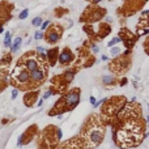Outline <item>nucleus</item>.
<instances>
[{"instance_id": "f257e3e1", "label": "nucleus", "mask_w": 149, "mask_h": 149, "mask_svg": "<svg viewBox=\"0 0 149 149\" xmlns=\"http://www.w3.org/2000/svg\"><path fill=\"white\" fill-rule=\"evenodd\" d=\"M112 141L119 149L137 148L146 137L148 122L143 114V106L136 98L128 99L116 118L110 124Z\"/></svg>"}, {"instance_id": "f03ea898", "label": "nucleus", "mask_w": 149, "mask_h": 149, "mask_svg": "<svg viewBox=\"0 0 149 149\" xmlns=\"http://www.w3.org/2000/svg\"><path fill=\"white\" fill-rule=\"evenodd\" d=\"M107 126L103 123L98 112H90L80 128V137L85 144V149H96L103 143Z\"/></svg>"}, {"instance_id": "7ed1b4c3", "label": "nucleus", "mask_w": 149, "mask_h": 149, "mask_svg": "<svg viewBox=\"0 0 149 149\" xmlns=\"http://www.w3.org/2000/svg\"><path fill=\"white\" fill-rule=\"evenodd\" d=\"M80 101L81 89L78 86H73L58 98V101L54 103L53 107L47 110V115L49 116H60L63 114L71 112L78 106Z\"/></svg>"}, {"instance_id": "20e7f679", "label": "nucleus", "mask_w": 149, "mask_h": 149, "mask_svg": "<svg viewBox=\"0 0 149 149\" xmlns=\"http://www.w3.org/2000/svg\"><path fill=\"white\" fill-rule=\"evenodd\" d=\"M80 71H81L80 68H77L76 65L72 64L71 67L65 68L63 72L51 76L49 78L50 85L47 89L51 92L53 96H62V94H64L65 92L69 90V85L72 84V81L74 80L76 74Z\"/></svg>"}, {"instance_id": "39448f33", "label": "nucleus", "mask_w": 149, "mask_h": 149, "mask_svg": "<svg viewBox=\"0 0 149 149\" xmlns=\"http://www.w3.org/2000/svg\"><path fill=\"white\" fill-rule=\"evenodd\" d=\"M127 102H128V98L126 96H123V94L111 96L109 98H105L103 103L99 107L98 114L107 127H110V124L112 123V120L116 118V115L119 114V111L123 109V106Z\"/></svg>"}, {"instance_id": "423d86ee", "label": "nucleus", "mask_w": 149, "mask_h": 149, "mask_svg": "<svg viewBox=\"0 0 149 149\" xmlns=\"http://www.w3.org/2000/svg\"><path fill=\"white\" fill-rule=\"evenodd\" d=\"M34 141L37 149H58L62 143V130L55 124H47L39 130Z\"/></svg>"}, {"instance_id": "0eeeda50", "label": "nucleus", "mask_w": 149, "mask_h": 149, "mask_svg": "<svg viewBox=\"0 0 149 149\" xmlns=\"http://www.w3.org/2000/svg\"><path fill=\"white\" fill-rule=\"evenodd\" d=\"M132 68V50H124V53L119 54L118 56L112 58L111 60H109L107 64V69L111 74L115 76H124Z\"/></svg>"}, {"instance_id": "6e6552de", "label": "nucleus", "mask_w": 149, "mask_h": 149, "mask_svg": "<svg viewBox=\"0 0 149 149\" xmlns=\"http://www.w3.org/2000/svg\"><path fill=\"white\" fill-rule=\"evenodd\" d=\"M82 30L86 34L90 43H98L106 37L111 34L112 28L109 22H97V24H85L82 25Z\"/></svg>"}, {"instance_id": "1a4fd4ad", "label": "nucleus", "mask_w": 149, "mask_h": 149, "mask_svg": "<svg viewBox=\"0 0 149 149\" xmlns=\"http://www.w3.org/2000/svg\"><path fill=\"white\" fill-rule=\"evenodd\" d=\"M97 62V58L92 51H90V42L89 41H84L81 46L76 49V59L73 62V65H76L80 69L90 68L93 67Z\"/></svg>"}, {"instance_id": "9d476101", "label": "nucleus", "mask_w": 149, "mask_h": 149, "mask_svg": "<svg viewBox=\"0 0 149 149\" xmlns=\"http://www.w3.org/2000/svg\"><path fill=\"white\" fill-rule=\"evenodd\" d=\"M107 15V9L101 7L99 4H89L85 7V9L81 12L78 17V22L82 25L85 24H97L101 22Z\"/></svg>"}, {"instance_id": "9b49d317", "label": "nucleus", "mask_w": 149, "mask_h": 149, "mask_svg": "<svg viewBox=\"0 0 149 149\" xmlns=\"http://www.w3.org/2000/svg\"><path fill=\"white\" fill-rule=\"evenodd\" d=\"M146 3L145 0H123L122 5L116 8V16L120 20L130 19L137 12H141Z\"/></svg>"}, {"instance_id": "f8f14e48", "label": "nucleus", "mask_w": 149, "mask_h": 149, "mask_svg": "<svg viewBox=\"0 0 149 149\" xmlns=\"http://www.w3.org/2000/svg\"><path fill=\"white\" fill-rule=\"evenodd\" d=\"M65 31V26L60 22H51L50 26L45 30L43 39L47 45H56L62 39L63 34Z\"/></svg>"}, {"instance_id": "ddd939ff", "label": "nucleus", "mask_w": 149, "mask_h": 149, "mask_svg": "<svg viewBox=\"0 0 149 149\" xmlns=\"http://www.w3.org/2000/svg\"><path fill=\"white\" fill-rule=\"evenodd\" d=\"M49 74H50V65L49 63H45L37 68L35 71L30 72V77H31V85L33 89H41L46 84V81L49 80Z\"/></svg>"}, {"instance_id": "4468645a", "label": "nucleus", "mask_w": 149, "mask_h": 149, "mask_svg": "<svg viewBox=\"0 0 149 149\" xmlns=\"http://www.w3.org/2000/svg\"><path fill=\"white\" fill-rule=\"evenodd\" d=\"M118 37L120 38V42L124 45V47L127 50H134V47L136 46L137 41H139V37L135 34L134 31H131L127 26H122L119 29Z\"/></svg>"}, {"instance_id": "2eb2a0df", "label": "nucleus", "mask_w": 149, "mask_h": 149, "mask_svg": "<svg viewBox=\"0 0 149 149\" xmlns=\"http://www.w3.org/2000/svg\"><path fill=\"white\" fill-rule=\"evenodd\" d=\"M38 132H39V127H38L37 123H33L30 124L26 130L22 132L21 135H20L19 140H17V145L19 146H24V145H29L30 143H33L35 140V137H37Z\"/></svg>"}, {"instance_id": "dca6fc26", "label": "nucleus", "mask_w": 149, "mask_h": 149, "mask_svg": "<svg viewBox=\"0 0 149 149\" xmlns=\"http://www.w3.org/2000/svg\"><path fill=\"white\" fill-rule=\"evenodd\" d=\"M12 62H13V54L11 51L3 53L0 58V78H8L12 71Z\"/></svg>"}, {"instance_id": "f3484780", "label": "nucleus", "mask_w": 149, "mask_h": 149, "mask_svg": "<svg viewBox=\"0 0 149 149\" xmlns=\"http://www.w3.org/2000/svg\"><path fill=\"white\" fill-rule=\"evenodd\" d=\"M74 59H76V54L72 51V49L69 46H64L60 50L59 54V60H58V64L62 68H68L73 64Z\"/></svg>"}, {"instance_id": "a211bd4d", "label": "nucleus", "mask_w": 149, "mask_h": 149, "mask_svg": "<svg viewBox=\"0 0 149 149\" xmlns=\"http://www.w3.org/2000/svg\"><path fill=\"white\" fill-rule=\"evenodd\" d=\"M13 9H15V4L12 1L9 0L0 1V22L3 25H5L13 19Z\"/></svg>"}, {"instance_id": "6ab92c4d", "label": "nucleus", "mask_w": 149, "mask_h": 149, "mask_svg": "<svg viewBox=\"0 0 149 149\" xmlns=\"http://www.w3.org/2000/svg\"><path fill=\"white\" fill-rule=\"evenodd\" d=\"M58 149H85V144L80 137V135H74V136L62 141Z\"/></svg>"}, {"instance_id": "aec40b11", "label": "nucleus", "mask_w": 149, "mask_h": 149, "mask_svg": "<svg viewBox=\"0 0 149 149\" xmlns=\"http://www.w3.org/2000/svg\"><path fill=\"white\" fill-rule=\"evenodd\" d=\"M41 96V89H35V90H29V92H25L24 96H22V103H24L26 107H33L35 106L38 98Z\"/></svg>"}, {"instance_id": "412c9836", "label": "nucleus", "mask_w": 149, "mask_h": 149, "mask_svg": "<svg viewBox=\"0 0 149 149\" xmlns=\"http://www.w3.org/2000/svg\"><path fill=\"white\" fill-rule=\"evenodd\" d=\"M101 85L106 89H114L119 86V77L115 74H103L101 77Z\"/></svg>"}, {"instance_id": "4be33fe9", "label": "nucleus", "mask_w": 149, "mask_h": 149, "mask_svg": "<svg viewBox=\"0 0 149 149\" xmlns=\"http://www.w3.org/2000/svg\"><path fill=\"white\" fill-rule=\"evenodd\" d=\"M59 54H60V49L58 46H54L46 51V60H47L50 67H55V65L58 64Z\"/></svg>"}, {"instance_id": "5701e85b", "label": "nucleus", "mask_w": 149, "mask_h": 149, "mask_svg": "<svg viewBox=\"0 0 149 149\" xmlns=\"http://www.w3.org/2000/svg\"><path fill=\"white\" fill-rule=\"evenodd\" d=\"M136 29H149V9L141 11L139 21L136 24Z\"/></svg>"}, {"instance_id": "b1692460", "label": "nucleus", "mask_w": 149, "mask_h": 149, "mask_svg": "<svg viewBox=\"0 0 149 149\" xmlns=\"http://www.w3.org/2000/svg\"><path fill=\"white\" fill-rule=\"evenodd\" d=\"M69 13V9L68 8H64V7H56V8H54V17L55 19H63L64 16H67Z\"/></svg>"}, {"instance_id": "393cba45", "label": "nucleus", "mask_w": 149, "mask_h": 149, "mask_svg": "<svg viewBox=\"0 0 149 149\" xmlns=\"http://www.w3.org/2000/svg\"><path fill=\"white\" fill-rule=\"evenodd\" d=\"M21 42H22V38L21 37H17L15 39V42L12 43V46H11V53L12 54H15V53H17L20 50V46H21Z\"/></svg>"}, {"instance_id": "a878e982", "label": "nucleus", "mask_w": 149, "mask_h": 149, "mask_svg": "<svg viewBox=\"0 0 149 149\" xmlns=\"http://www.w3.org/2000/svg\"><path fill=\"white\" fill-rule=\"evenodd\" d=\"M12 46V34L9 31H5V37H4V47H11Z\"/></svg>"}, {"instance_id": "bb28decb", "label": "nucleus", "mask_w": 149, "mask_h": 149, "mask_svg": "<svg viewBox=\"0 0 149 149\" xmlns=\"http://www.w3.org/2000/svg\"><path fill=\"white\" fill-rule=\"evenodd\" d=\"M8 86H9V81H8V78H0V93H3Z\"/></svg>"}, {"instance_id": "cd10ccee", "label": "nucleus", "mask_w": 149, "mask_h": 149, "mask_svg": "<svg viewBox=\"0 0 149 149\" xmlns=\"http://www.w3.org/2000/svg\"><path fill=\"white\" fill-rule=\"evenodd\" d=\"M42 22H43V20H42V17H41V16H37V17H34V19L31 20V25H33V26H35V28H41Z\"/></svg>"}, {"instance_id": "c85d7f7f", "label": "nucleus", "mask_w": 149, "mask_h": 149, "mask_svg": "<svg viewBox=\"0 0 149 149\" xmlns=\"http://www.w3.org/2000/svg\"><path fill=\"white\" fill-rule=\"evenodd\" d=\"M143 50H144V53L149 56V35H146L145 39L143 41Z\"/></svg>"}, {"instance_id": "c756f323", "label": "nucleus", "mask_w": 149, "mask_h": 149, "mask_svg": "<svg viewBox=\"0 0 149 149\" xmlns=\"http://www.w3.org/2000/svg\"><path fill=\"white\" fill-rule=\"evenodd\" d=\"M116 43H120V38L116 35V37H114L111 41H110L109 43H107V47H114V46H116Z\"/></svg>"}, {"instance_id": "7c9ffc66", "label": "nucleus", "mask_w": 149, "mask_h": 149, "mask_svg": "<svg viewBox=\"0 0 149 149\" xmlns=\"http://www.w3.org/2000/svg\"><path fill=\"white\" fill-rule=\"evenodd\" d=\"M110 54H111V55L115 58V56H118L119 54H120V49H119L118 46H116V47H115V46L114 47H110Z\"/></svg>"}, {"instance_id": "2f4dec72", "label": "nucleus", "mask_w": 149, "mask_h": 149, "mask_svg": "<svg viewBox=\"0 0 149 149\" xmlns=\"http://www.w3.org/2000/svg\"><path fill=\"white\" fill-rule=\"evenodd\" d=\"M128 84V78L126 76H120L119 77V86H126Z\"/></svg>"}, {"instance_id": "473e14b6", "label": "nucleus", "mask_w": 149, "mask_h": 149, "mask_svg": "<svg viewBox=\"0 0 149 149\" xmlns=\"http://www.w3.org/2000/svg\"><path fill=\"white\" fill-rule=\"evenodd\" d=\"M28 16H29V9L26 8V9H24V11H21V12H20L19 19H20V20H25L26 17H28Z\"/></svg>"}, {"instance_id": "72a5a7b5", "label": "nucleus", "mask_w": 149, "mask_h": 149, "mask_svg": "<svg viewBox=\"0 0 149 149\" xmlns=\"http://www.w3.org/2000/svg\"><path fill=\"white\" fill-rule=\"evenodd\" d=\"M90 51H92L94 55L99 53V47L97 46V43H90Z\"/></svg>"}, {"instance_id": "f704fd0d", "label": "nucleus", "mask_w": 149, "mask_h": 149, "mask_svg": "<svg viewBox=\"0 0 149 149\" xmlns=\"http://www.w3.org/2000/svg\"><path fill=\"white\" fill-rule=\"evenodd\" d=\"M13 120H15V118H11L9 116V118H3L0 120V123H1V126H7L8 123H11V122H13Z\"/></svg>"}, {"instance_id": "c9c22d12", "label": "nucleus", "mask_w": 149, "mask_h": 149, "mask_svg": "<svg viewBox=\"0 0 149 149\" xmlns=\"http://www.w3.org/2000/svg\"><path fill=\"white\" fill-rule=\"evenodd\" d=\"M34 39L39 41V39H43V31L41 30V31H35L34 33Z\"/></svg>"}, {"instance_id": "e433bc0d", "label": "nucleus", "mask_w": 149, "mask_h": 149, "mask_svg": "<svg viewBox=\"0 0 149 149\" xmlns=\"http://www.w3.org/2000/svg\"><path fill=\"white\" fill-rule=\"evenodd\" d=\"M50 24H51V21H49V20H47V21H43V22H42V25H41V30L45 31L50 26Z\"/></svg>"}, {"instance_id": "4c0bfd02", "label": "nucleus", "mask_w": 149, "mask_h": 149, "mask_svg": "<svg viewBox=\"0 0 149 149\" xmlns=\"http://www.w3.org/2000/svg\"><path fill=\"white\" fill-rule=\"evenodd\" d=\"M51 96H53V94H51V92H50V90L47 89L46 92H45V94H43V96H42V98H43V101H45V99L50 98V97H51Z\"/></svg>"}, {"instance_id": "58836bf2", "label": "nucleus", "mask_w": 149, "mask_h": 149, "mask_svg": "<svg viewBox=\"0 0 149 149\" xmlns=\"http://www.w3.org/2000/svg\"><path fill=\"white\" fill-rule=\"evenodd\" d=\"M85 1H88L89 4H99L102 0H85Z\"/></svg>"}, {"instance_id": "ea45409f", "label": "nucleus", "mask_w": 149, "mask_h": 149, "mask_svg": "<svg viewBox=\"0 0 149 149\" xmlns=\"http://www.w3.org/2000/svg\"><path fill=\"white\" fill-rule=\"evenodd\" d=\"M37 53H39V54H46V50L43 49V47H37Z\"/></svg>"}, {"instance_id": "a19ab883", "label": "nucleus", "mask_w": 149, "mask_h": 149, "mask_svg": "<svg viewBox=\"0 0 149 149\" xmlns=\"http://www.w3.org/2000/svg\"><path fill=\"white\" fill-rule=\"evenodd\" d=\"M17 93H19V90H17V89H13V92H12V99H16V97H17Z\"/></svg>"}, {"instance_id": "79ce46f5", "label": "nucleus", "mask_w": 149, "mask_h": 149, "mask_svg": "<svg viewBox=\"0 0 149 149\" xmlns=\"http://www.w3.org/2000/svg\"><path fill=\"white\" fill-rule=\"evenodd\" d=\"M89 101H90V103H92V105H93V106L97 103V99L94 98V97H90V99H89Z\"/></svg>"}, {"instance_id": "37998d69", "label": "nucleus", "mask_w": 149, "mask_h": 149, "mask_svg": "<svg viewBox=\"0 0 149 149\" xmlns=\"http://www.w3.org/2000/svg\"><path fill=\"white\" fill-rule=\"evenodd\" d=\"M101 59L103 60V62H109V56H106V55H102V58Z\"/></svg>"}, {"instance_id": "c03bdc74", "label": "nucleus", "mask_w": 149, "mask_h": 149, "mask_svg": "<svg viewBox=\"0 0 149 149\" xmlns=\"http://www.w3.org/2000/svg\"><path fill=\"white\" fill-rule=\"evenodd\" d=\"M3 31H4V25L1 24V22H0V34H1Z\"/></svg>"}, {"instance_id": "a18cd8bd", "label": "nucleus", "mask_w": 149, "mask_h": 149, "mask_svg": "<svg viewBox=\"0 0 149 149\" xmlns=\"http://www.w3.org/2000/svg\"><path fill=\"white\" fill-rule=\"evenodd\" d=\"M42 103H43V98H41L39 101H38V106H42Z\"/></svg>"}, {"instance_id": "49530a36", "label": "nucleus", "mask_w": 149, "mask_h": 149, "mask_svg": "<svg viewBox=\"0 0 149 149\" xmlns=\"http://www.w3.org/2000/svg\"><path fill=\"white\" fill-rule=\"evenodd\" d=\"M146 122H148V123H149V115H148V118H146Z\"/></svg>"}]
</instances>
